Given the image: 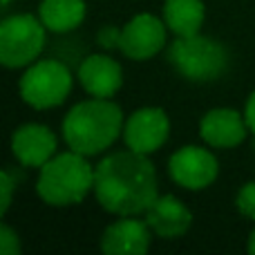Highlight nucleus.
Masks as SVG:
<instances>
[{
	"label": "nucleus",
	"mask_w": 255,
	"mask_h": 255,
	"mask_svg": "<svg viewBox=\"0 0 255 255\" xmlns=\"http://www.w3.org/2000/svg\"><path fill=\"white\" fill-rule=\"evenodd\" d=\"M94 197L117 217L145 215L159 197V181L150 154L117 150L94 166Z\"/></svg>",
	"instance_id": "1"
},
{
	"label": "nucleus",
	"mask_w": 255,
	"mask_h": 255,
	"mask_svg": "<svg viewBox=\"0 0 255 255\" xmlns=\"http://www.w3.org/2000/svg\"><path fill=\"white\" fill-rule=\"evenodd\" d=\"M124 126L126 117L119 103L112 99L90 97L72 106L63 119L61 132L70 150L85 157H97L112 148L119 136H124Z\"/></svg>",
	"instance_id": "2"
},
{
	"label": "nucleus",
	"mask_w": 255,
	"mask_h": 255,
	"mask_svg": "<svg viewBox=\"0 0 255 255\" xmlns=\"http://www.w3.org/2000/svg\"><path fill=\"white\" fill-rule=\"evenodd\" d=\"M36 193L54 208L81 204L90 193H94V166L90 163V157L76 150L56 152L38 168Z\"/></svg>",
	"instance_id": "3"
},
{
	"label": "nucleus",
	"mask_w": 255,
	"mask_h": 255,
	"mask_svg": "<svg viewBox=\"0 0 255 255\" xmlns=\"http://www.w3.org/2000/svg\"><path fill=\"white\" fill-rule=\"evenodd\" d=\"M168 63L190 83H211L229 70V52L220 40L204 36H175L168 47Z\"/></svg>",
	"instance_id": "4"
},
{
	"label": "nucleus",
	"mask_w": 255,
	"mask_h": 255,
	"mask_svg": "<svg viewBox=\"0 0 255 255\" xmlns=\"http://www.w3.org/2000/svg\"><path fill=\"white\" fill-rule=\"evenodd\" d=\"M74 88L72 67L63 58H38L25 67L18 92L20 99L34 110H52L67 101Z\"/></svg>",
	"instance_id": "5"
},
{
	"label": "nucleus",
	"mask_w": 255,
	"mask_h": 255,
	"mask_svg": "<svg viewBox=\"0 0 255 255\" xmlns=\"http://www.w3.org/2000/svg\"><path fill=\"white\" fill-rule=\"evenodd\" d=\"M47 45V27L34 13H11L0 22V63L20 70L38 61Z\"/></svg>",
	"instance_id": "6"
},
{
	"label": "nucleus",
	"mask_w": 255,
	"mask_h": 255,
	"mask_svg": "<svg viewBox=\"0 0 255 255\" xmlns=\"http://www.w3.org/2000/svg\"><path fill=\"white\" fill-rule=\"evenodd\" d=\"M168 175L177 186L186 190H204L215 184L220 175V161L215 152L202 145H181L168 159Z\"/></svg>",
	"instance_id": "7"
},
{
	"label": "nucleus",
	"mask_w": 255,
	"mask_h": 255,
	"mask_svg": "<svg viewBox=\"0 0 255 255\" xmlns=\"http://www.w3.org/2000/svg\"><path fill=\"white\" fill-rule=\"evenodd\" d=\"M168 38V27L163 18L154 13H136L121 27L119 52L130 61H150L163 47Z\"/></svg>",
	"instance_id": "8"
},
{
	"label": "nucleus",
	"mask_w": 255,
	"mask_h": 255,
	"mask_svg": "<svg viewBox=\"0 0 255 255\" xmlns=\"http://www.w3.org/2000/svg\"><path fill=\"white\" fill-rule=\"evenodd\" d=\"M170 136V119L163 108L145 106L130 112L124 126L126 148L141 154H152L161 148Z\"/></svg>",
	"instance_id": "9"
},
{
	"label": "nucleus",
	"mask_w": 255,
	"mask_h": 255,
	"mask_svg": "<svg viewBox=\"0 0 255 255\" xmlns=\"http://www.w3.org/2000/svg\"><path fill=\"white\" fill-rule=\"evenodd\" d=\"M249 124L244 112H238L233 108H213L199 121V136L206 145L217 150L238 148L247 141Z\"/></svg>",
	"instance_id": "10"
},
{
	"label": "nucleus",
	"mask_w": 255,
	"mask_h": 255,
	"mask_svg": "<svg viewBox=\"0 0 255 255\" xmlns=\"http://www.w3.org/2000/svg\"><path fill=\"white\" fill-rule=\"evenodd\" d=\"M76 79L90 97L112 99L124 85V67L108 52L88 54L79 63Z\"/></svg>",
	"instance_id": "11"
},
{
	"label": "nucleus",
	"mask_w": 255,
	"mask_h": 255,
	"mask_svg": "<svg viewBox=\"0 0 255 255\" xmlns=\"http://www.w3.org/2000/svg\"><path fill=\"white\" fill-rule=\"evenodd\" d=\"M11 154L20 166L40 168L58 152V139L52 128L43 124L18 126L11 134Z\"/></svg>",
	"instance_id": "12"
},
{
	"label": "nucleus",
	"mask_w": 255,
	"mask_h": 255,
	"mask_svg": "<svg viewBox=\"0 0 255 255\" xmlns=\"http://www.w3.org/2000/svg\"><path fill=\"white\" fill-rule=\"evenodd\" d=\"M152 235L148 222L136 220V215H128L103 229L99 247L106 255H143L148 253Z\"/></svg>",
	"instance_id": "13"
},
{
	"label": "nucleus",
	"mask_w": 255,
	"mask_h": 255,
	"mask_svg": "<svg viewBox=\"0 0 255 255\" xmlns=\"http://www.w3.org/2000/svg\"><path fill=\"white\" fill-rule=\"evenodd\" d=\"M143 220L148 222L150 231L161 240L184 238L193 226V213L190 208L175 195H159L154 204L145 211Z\"/></svg>",
	"instance_id": "14"
},
{
	"label": "nucleus",
	"mask_w": 255,
	"mask_h": 255,
	"mask_svg": "<svg viewBox=\"0 0 255 255\" xmlns=\"http://www.w3.org/2000/svg\"><path fill=\"white\" fill-rule=\"evenodd\" d=\"M85 0H40L38 18L52 34H72L85 20Z\"/></svg>",
	"instance_id": "15"
},
{
	"label": "nucleus",
	"mask_w": 255,
	"mask_h": 255,
	"mask_svg": "<svg viewBox=\"0 0 255 255\" xmlns=\"http://www.w3.org/2000/svg\"><path fill=\"white\" fill-rule=\"evenodd\" d=\"M206 20V7L202 0H166L163 22L175 36L199 34Z\"/></svg>",
	"instance_id": "16"
},
{
	"label": "nucleus",
	"mask_w": 255,
	"mask_h": 255,
	"mask_svg": "<svg viewBox=\"0 0 255 255\" xmlns=\"http://www.w3.org/2000/svg\"><path fill=\"white\" fill-rule=\"evenodd\" d=\"M235 206H238V211L242 213L244 217L255 222V181H247V184L238 190Z\"/></svg>",
	"instance_id": "17"
},
{
	"label": "nucleus",
	"mask_w": 255,
	"mask_h": 255,
	"mask_svg": "<svg viewBox=\"0 0 255 255\" xmlns=\"http://www.w3.org/2000/svg\"><path fill=\"white\" fill-rule=\"evenodd\" d=\"M13 188H16V179L9 170L0 172V215H7L9 206L13 202Z\"/></svg>",
	"instance_id": "18"
},
{
	"label": "nucleus",
	"mask_w": 255,
	"mask_h": 255,
	"mask_svg": "<svg viewBox=\"0 0 255 255\" xmlns=\"http://www.w3.org/2000/svg\"><path fill=\"white\" fill-rule=\"evenodd\" d=\"M0 253L2 255H18L20 253V238L9 224L0 226Z\"/></svg>",
	"instance_id": "19"
},
{
	"label": "nucleus",
	"mask_w": 255,
	"mask_h": 255,
	"mask_svg": "<svg viewBox=\"0 0 255 255\" xmlns=\"http://www.w3.org/2000/svg\"><path fill=\"white\" fill-rule=\"evenodd\" d=\"M119 38H121V27H101L97 34V45L103 52H112L119 49Z\"/></svg>",
	"instance_id": "20"
},
{
	"label": "nucleus",
	"mask_w": 255,
	"mask_h": 255,
	"mask_svg": "<svg viewBox=\"0 0 255 255\" xmlns=\"http://www.w3.org/2000/svg\"><path fill=\"white\" fill-rule=\"evenodd\" d=\"M244 117H247V124L251 134H255V90L251 92V97L247 99V106H244Z\"/></svg>",
	"instance_id": "21"
},
{
	"label": "nucleus",
	"mask_w": 255,
	"mask_h": 255,
	"mask_svg": "<svg viewBox=\"0 0 255 255\" xmlns=\"http://www.w3.org/2000/svg\"><path fill=\"white\" fill-rule=\"evenodd\" d=\"M247 251H249V253H255V226H253L251 233H249V240H247Z\"/></svg>",
	"instance_id": "22"
},
{
	"label": "nucleus",
	"mask_w": 255,
	"mask_h": 255,
	"mask_svg": "<svg viewBox=\"0 0 255 255\" xmlns=\"http://www.w3.org/2000/svg\"><path fill=\"white\" fill-rule=\"evenodd\" d=\"M0 2H2V7H9V4H11L13 0H0Z\"/></svg>",
	"instance_id": "23"
},
{
	"label": "nucleus",
	"mask_w": 255,
	"mask_h": 255,
	"mask_svg": "<svg viewBox=\"0 0 255 255\" xmlns=\"http://www.w3.org/2000/svg\"><path fill=\"white\" fill-rule=\"evenodd\" d=\"M253 139H255V134H253Z\"/></svg>",
	"instance_id": "24"
}]
</instances>
